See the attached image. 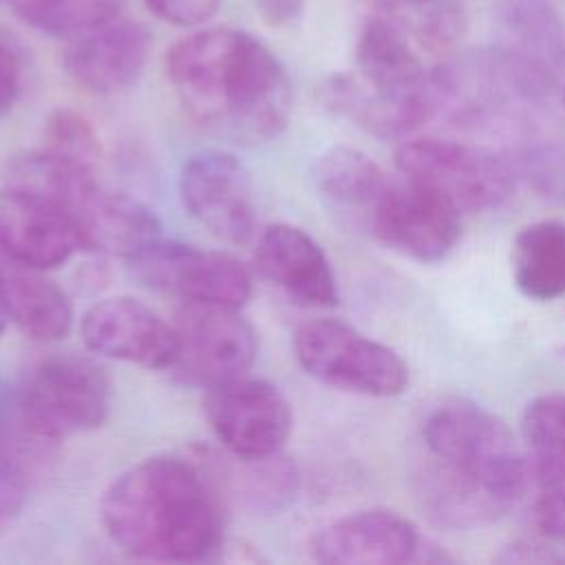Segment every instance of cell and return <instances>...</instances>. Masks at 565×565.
<instances>
[{"label":"cell","mask_w":565,"mask_h":565,"mask_svg":"<svg viewBox=\"0 0 565 565\" xmlns=\"http://www.w3.org/2000/svg\"><path fill=\"white\" fill-rule=\"evenodd\" d=\"M166 73L190 119L216 137L267 141L289 121V75L245 31L207 26L188 33L168 51Z\"/></svg>","instance_id":"1"},{"label":"cell","mask_w":565,"mask_h":565,"mask_svg":"<svg viewBox=\"0 0 565 565\" xmlns=\"http://www.w3.org/2000/svg\"><path fill=\"white\" fill-rule=\"evenodd\" d=\"M99 516L106 534L135 556L194 563L221 547L223 494L203 450L159 455L108 486Z\"/></svg>","instance_id":"2"},{"label":"cell","mask_w":565,"mask_h":565,"mask_svg":"<svg viewBox=\"0 0 565 565\" xmlns=\"http://www.w3.org/2000/svg\"><path fill=\"white\" fill-rule=\"evenodd\" d=\"M4 185L55 205L71 221L86 252L128 258L161 236L157 216L143 203L102 185L93 168L46 148L15 157L7 166Z\"/></svg>","instance_id":"3"},{"label":"cell","mask_w":565,"mask_h":565,"mask_svg":"<svg viewBox=\"0 0 565 565\" xmlns=\"http://www.w3.org/2000/svg\"><path fill=\"white\" fill-rule=\"evenodd\" d=\"M422 437L433 459L479 479L512 508L534 492L525 448L499 415L472 399L437 404L422 424Z\"/></svg>","instance_id":"4"},{"label":"cell","mask_w":565,"mask_h":565,"mask_svg":"<svg viewBox=\"0 0 565 565\" xmlns=\"http://www.w3.org/2000/svg\"><path fill=\"white\" fill-rule=\"evenodd\" d=\"M399 177L435 194L459 214L503 205L516 185L508 154L448 139H404L395 150Z\"/></svg>","instance_id":"5"},{"label":"cell","mask_w":565,"mask_h":565,"mask_svg":"<svg viewBox=\"0 0 565 565\" xmlns=\"http://www.w3.org/2000/svg\"><path fill=\"white\" fill-rule=\"evenodd\" d=\"M15 411L24 430L40 439L88 433L108 417V375L88 358L51 355L20 382Z\"/></svg>","instance_id":"6"},{"label":"cell","mask_w":565,"mask_h":565,"mask_svg":"<svg viewBox=\"0 0 565 565\" xmlns=\"http://www.w3.org/2000/svg\"><path fill=\"white\" fill-rule=\"evenodd\" d=\"M294 355L313 380L364 397H397L408 388L404 358L347 322L318 318L294 333Z\"/></svg>","instance_id":"7"},{"label":"cell","mask_w":565,"mask_h":565,"mask_svg":"<svg viewBox=\"0 0 565 565\" xmlns=\"http://www.w3.org/2000/svg\"><path fill=\"white\" fill-rule=\"evenodd\" d=\"M126 260L139 285L183 302L238 309L252 298V274L225 252L161 241L159 236Z\"/></svg>","instance_id":"8"},{"label":"cell","mask_w":565,"mask_h":565,"mask_svg":"<svg viewBox=\"0 0 565 565\" xmlns=\"http://www.w3.org/2000/svg\"><path fill=\"white\" fill-rule=\"evenodd\" d=\"M179 353L174 377L194 388H214L247 375L256 360V333L234 307L188 302L177 313Z\"/></svg>","instance_id":"9"},{"label":"cell","mask_w":565,"mask_h":565,"mask_svg":"<svg viewBox=\"0 0 565 565\" xmlns=\"http://www.w3.org/2000/svg\"><path fill=\"white\" fill-rule=\"evenodd\" d=\"M311 554L327 565H404L450 561L395 510L371 508L340 516L311 541Z\"/></svg>","instance_id":"10"},{"label":"cell","mask_w":565,"mask_h":565,"mask_svg":"<svg viewBox=\"0 0 565 565\" xmlns=\"http://www.w3.org/2000/svg\"><path fill=\"white\" fill-rule=\"evenodd\" d=\"M207 424L227 455L265 459L280 452L291 430V406L269 382L236 377L210 388Z\"/></svg>","instance_id":"11"},{"label":"cell","mask_w":565,"mask_h":565,"mask_svg":"<svg viewBox=\"0 0 565 565\" xmlns=\"http://www.w3.org/2000/svg\"><path fill=\"white\" fill-rule=\"evenodd\" d=\"M179 194L190 216L214 238L243 245L256 230L254 188L247 168L225 150H201L185 159Z\"/></svg>","instance_id":"12"},{"label":"cell","mask_w":565,"mask_h":565,"mask_svg":"<svg viewBox=\"0 0 565 565\" xmlns=\"http://www.w3.org/2000/svg\"><path fill=\"white\" fill-rule=\"evenodd\" d=\"M366 234L415 263H437L455 249L461 236V214L399 177L382 196Z\"/></svg>","instance_id":"13"},{"label":"cell","mask_w":565,"mask_h":565,"mask_svg":"<svg viewBox=\"0 0 565 565\" xmlns=\"http://www.w3.org/2000/svg\"><path fill=\"white\" fill-rule=\"evenodd\" d=\"M84 344L110 360L143 369H172L179 353L174 324L130 296H110L93 302L79 322Z\"/></svg>","instance_id":"14"},{"label":"cell","mask_w":565,"mask_h":565,"mask_svg":"<svg viewBox=\"0 0 565 565\" xmlns=\"http://www.w3.org/2000/svg\"><path fill=\"white\" fill-rule=\"evenodd\" d=\"M150 46L148 29L119 13L68 40L64 71L93 95H119L141 77Z\"/></svg>","instance_id":"15"},{"label":"cell","mask_w":565,"mask_h":565,"mask_svg":"<svg viewBox=\"0 0 565 565\" xmlns=\"http://www.w3.org/2000/svg\"><path fill=\"white\" fill-rule=\"evenodd\" d=\"M0 249L26 265L53 269L82 249L71 221L26 190L0 188Z\"/></svg>","instance_id":"16"},{"label":"cell","mask_w":565,"mask_h":565,"mask_svg":"<svg viewBox=\"0 0 565 565\" xmlns=\"http://www.w3.org/2000/svg\"><path fill=\"white\" fill-rule=\"evenodd\" d=\"M256 267L287 296L305 307H333L338 287L322 247L300 227L274 223L265 227L254 249Z\"/></svg>","instance_id":"17"},{"label":"cell","mask_w":565,"mask_h":565,"mask_svg":"<svg viewBox=\"0 0 565 565\" xmlns=\"http://www.w3.org/2000/svg\"><path fill=\"white\" fill-rule=\"evenodd\" d=\"M424 516L441 530H475L494 523L512 505L479 479L430 457L415 477Z\"/></svg>","instance_id":"18"},{"label":"cell","mask_w":565,"mask_h":565,"mask_svg":"<svg viewBox=\"0 0 565 565\" xmlns=\"http://www.w3.org/2000/svg\"><path fill=\"white\" fill-rule=\"evenodd\" d=\"M0 305L22 333L38 342L62 340L73 327V305L44 269L0 249Z\"/></svg>","instance_id":"19"},{"label":"cell","mask_w":565,"mask_h":565,"mask_svg":"<svg viewBox=\"0 0 565 565\" xmlns=\"http://www.w3.org/2000/svg\"><path fill=\"white\" fill-rule=\"evenodd\" d=\"M313 181L322 199L347 223L366 232V225L386 194L393 177L362 150L333 146L313 163Z\"/></svg>","instance_id":"20"},{"label":"cell","mask_w":565,"mask_h":565,"mask_svg":"<svg viewBox=\"0 0 565 565\" xmlns=\"http://www.w3.org/2000/svg\"><path fill=\"white\" fill-rule=\"evenodd\" d=\"M516 289L536 302L565 296V223L545 218L519 230L510 252Z\"/></svg>","instance_id":"21"},{"label":"cell","mask_w":565,"mask_h":565,"mask_svg":"<svg viewBox=\"0 0 565 565\" xmlns=\"http://www.w3.org/2000/svg\"><path fill=\"white\" fill-rule=\"evenodd\" d=\"M203 455L223 494V501L225 497H234L254 512H274L287 505L296 494V466L282 459L280 452L265 459H238L230 455V466L214 461V457L207 452Z\"/></svg>","instance_id":"22"},{"label":"cell","mask_w":565,"mask_h":565,"mask_svg":"<svg viewBox=\"0 0 565 565\" xmlns=\"http://www.w3.org/2000/svg\"><path fill=\"white\" fill-rule=\"evenodd\" d=\"M499 20L512 49L525 62L556 77L565 66V24L547 0H499Z\"/></svg>","instance_id":"23"},{"label":"cell","mask_w":565,"mask_h":565,"mask_svg":"<svg viewBox=\"0 0 565 565\" xmlns=\"http://www.w3.org/2000/svg\"><path fill=\"white\" fill-rule=\"evenodd\" d=\"M521 437L532 468L534 494L565 486V391L543 393L525 404Z\"/></svg>","instance_id":"24"},{"label":"cell","mask_w":565,"mask_h":565,"mask_svg":"<svg viewBox=\"0 0 565 565\" xmlns=\"http://www.w3.org/2000/svg\"><path fill=\"white\" fill-rule=\"evenodd\" d=\"M126 0H11L13 13L49 38L71 40L121 13Z\"/></svg>","instance_id":"25"},{"label":"cell","mask_w":565,"mask_h":565,"mask_svg":"<svg viewBox=\"0 0 565 565\" xmlns=\"http://www.w3.org/2000/svg\"><path fill=\"white\" fill-rule=\"evenodd\" d=\"M516 181L552 203H565V141H525L508 154Z\"/></svg>","instance_id":"26"},{"label":"cell","mask_w":565,"mask_h":565,"mask_svg":"<svg viewBox=\"0 0 565 565\" xmlns=\"http://www.w3.org/2000/svg\"><path fill=\"white\" fill-rule=\"evenodd\" d=\"M44 139L46 150L88 168H95L102 157V143L95 128L86 117L71 108H57L51 113Z\"/></svg>","instance_id":"27"},{"label":"cell","mask_w":565,"mask_h":565,"mask_svg":"<svg viewBox=\"0 0 565 565\" xmlns=\"http://www.w3.org/2000/svg\"><path fill=\"white\" fill-rule=\"evenodd\" d=\"M29 477L20 450L0 426V527L11 523L24 508Z\"/></svg>","instance_id":"28"},{"label":"cell","mask_w":565,"mask_h":565,"mask_svg":"<svg viewBox=\"0 0 565 565\" xmlns=\"http://www.w3.org/2000/svg\"><path fill=\"white\" fill-rule=\"evenodd\" d=\"M499 563H523V565H565V541L545 534L532 539H519L508 543L499 556Z\"/></svg>","instance_id":"29"},{"label":"cell","mask_w":565,"mask_h":565,"mask_svg":"<svg viewBox=\"0 0 565 565\" xmlns=\"http://www.w3.org/2000/svg\"><path fill=\"white\" fill-rule=\"evenodd\" d=\"M161 20L179 26H201L218 9L221 0H143Z\"/></svg>","instance_id":"30"},{"label":"cell","mask_w":565,"mask_h":565,"mask_svg":"<svg viewBox=\"0 0 565 565\" xmlns=\"http://www.w3.org/2000/svg\"><path fill=\"white\" fill-rule=\"evenodd\" d=\"M530 516L539 534L565 541V486L539 492L532 499Z\"/></svg>","instance_id":"31"},{"label":"cell","mask_w":565,"mask_h":565,"mask_svg":"<svg viewBox=\"0 0 565 565\" xmlns=\"http://www.w3.org/2000/svg\"><path fill=\"white\" fill-rule=\"evenodd\" d=\"M22 68L18 55L0 42V117H4L20 97Z\"/></svg>","instance_id":"32"},{"label":"cell","mask_w":565,"mask_h":565,"mask_svg":"<svg viewBox=\"0 0 565 565\" xmlns=\"http://www.w3.org/2000/svg\"><path fill=\"white\" fill-rule=\"evenodd\" d=\"M256 13L271 26L296 22L305 9V0H254Z\"/></svg>","instance_id":"33"},{"label":"cell","mask_w":565,"mask_h":565,"mask_svg":"<svg viewBox=\"0 0 565 565\" xmlns=\"http://www.w3.org/2000/svg\"><path fill=\"white\" fill-rule=\"evenodd\" d=\"M7 322H9V316H7V311H4V307L0 305V333L4 331V327H7Z\"/></svg>","instance_id":"34"},{"label":"cell","mask_w":565,"mask_h":565,"mask_svg":"<svg viewBox=\"0 0 565 565\" xmlns=\"http://www.w3.org/2000/svg\"><path fill=\"white\" fill-rule=\"evenodd\" d=\"M393 2H424V0H393Z\"/></svg>","instance_id":"35"},{"label":"cell","mask_w":565,"mask_h":565,"mask_svg":"<svg viewBox=\"0 0 565 565\" xmlns=\"http://www.w3.org/2000/svg\"><path fill=\"white\" fill-rule=\"evenodd\" d=\"M563 355H565V347H563Z\"/></svg>","instance_id":"36"}]
</instances>
